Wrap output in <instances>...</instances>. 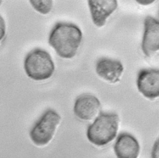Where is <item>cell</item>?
I'll return each instance as SVG.
<instances>
[{
  "instance_id": "obj_6",
  "label": "cell",
  "mask_w": 159,
  "mask_h": 158,
  "mask_svg": "<svg viewBox=\"0 0 159 158\" xmlns=\"http://www.w3.org/2000/svg\"><path fill=\"white\" fill-rule=\"evenodd\" d=\"M141 46L143 53L148 57L159 49V22L152 16L148 15L145 19Z\"/></svg>"
},
{
  "instance_id": "obj_4",
  "label": "cell",
  "mask_w": 159,
  "mask_h": 158,
  "mask_svg": "<svg viewBox=\"0 0 159 158\" xmlns=\"http://www.w3.org/2000/svg\"><path fill=\"white\" fill-rule=\"evenodd\" d=\"M61 120L58 113L48 109L45 112L32 126L29 135L33 143L37 146H43L52 139L57 126Z\"/></svg>"
},
{
  "instance_id": "obj_2",
  "label": "cell",
  "mask_w": 159,
  "mask_h": 158,
  "mask_svg": "<svg viewBox=\"0 0 159 158\" xmlns=\"http://www.w3.org/2000/svg\"><path fill=\"white\" fill-rule=\"evenodd\" d=\"M119 126V116L113 113L101 112L87 129L88 140L97 146H104L116 137Z\"/></svg>"
},
{
  "instance_id": "obj_3",
  "label": "cell",
  "mask_w": 159,
  "mask_h": 158,
  "mask_svg": "<svg viewBox=\"0 0 159 158\" xmlns=\"http://www.w3.org/2000/svg\"><path fill=\"white\" fill-rule=\"evenodd\" d=\"M24 68L27 76L35 81L48 79L55 71L51 56L41 48H35L27 53L24 59Z\"/></svg>"
},
{
  "instance_id": "obj_7",
  "label": "cell",
  "mask_w": 159,
  "mask_h": 158,
  "mask_svg": "<svg viewBox=\"0 0 159 158\" xmlns=\"http://www.w3.org/2000/svg\"><path fill=\"white\" fill-rule=\"evenodd\" d=\"M100 108L101 103L96 97L91 94H83L76 99L73 112L80 119L89 120L98 113Z\"/></svg>"
},
{
  "instance_id": "obj_8",
  "label": "cell",
  "mask_w": 159,
  "mask_h": 158,
  "mask_svg": "<svg viewBox=\"0 0 159 158\" xmlns=\"http://www.w3.org/2000/svg\"><path fill=\"white\" fill-rule=\"evenodd\" d=\"M88 3L92 20L98 27L105 25L107 18L116 11L118 6L116 0H90Z\"/></svg>"
},
{
  "instance_id": "obj_14",
  "label": "cell",
  "mask_w": 159,
  "mask_h": 158,
  "mask_svg": "<svg viewBox=\"0 0 159 158\" xmlns=\"http://www.w3.org/2000/svg\"><path fill=\"white\" fill-rule=\"evenodd\" d=\"M137 2L142 5H148L154 2V1H137Z\"/></svg>"
},
{
  "instance_id": "obj_15",
  "label": "cell",
  "mask_w": 159,
  "mask_h": 158,
  "mask_svg": "<svg viewBox=\"0 0 159 158\" xmlns=\"http://www.w3.org/2000/svg\"><path fill=\"white\" fill-rule=\"evenodd\" d=\"M1 2H2V1H0V5H1Z\"/></svg>"
},
{
  "instance_id": "obj_5",
  "label": "cell",
  "mask_w": 159,
  "mask_h": 158,
  "mask_svg": "<svg viewBox=\"0 0 159 158\" xmlns=\"http://www.w3.org/2000/svg\"><path fill=\"white\" fill-rule=\"evenodd\" d=\"M137 86L145 97L154 99L159 95V71L155 69L140 70L137 75Z\"/></svg>"
},
{
  "instance_id": "obj_9",
  "label": "cell",
  "mask_w": 159,
  "mask_h": 158,
  "mask_svg": "<svg viewBox=\"0 0 159 158\" xmlns=\"http://www.w3.org/2000/svg\"><path fill=\"white\" fill-rule=\"evenodd\" d=\"M96 71L103 79L111 83H116L119 81L124 71V67L119 60L101 58L96 63Z\"/></svg>"
},
{
  "instance_id": "obj_1",
  "label": "cell",
  "mask_w": 159,
  "mask_h": 158,
  "mask_svg": "<svg viewBox=\"0 0 159 158\" xmlns=\"http://www.w3.org/2000/svg\"><path fill=\"white\" fill-rule=\"evenodd\" d=\"M80 29L74 24L58 22L52 29L48 43L63 58H73L82 41Z\"/></svg>"
},
{
  "instance_id": "obj_10",
  "label": "cell",
  "mask_w": 159,
  "mask_h": 158,
  "mask_svg": "<svg viewBox=\"0 0 159 158\" xmlns=\"http://www.w3.org/2000/svg\"><path fill=\"white\" fill-rule=\"evenodd\" d=\"M114 149L117 158H137L139 154L140 146L134 136L123 133L117 137Z\"/></svg>"
},
{
  "instance_id": "obj_12",
  "label": "cell",
  "mask_w": 159,
  "mask_h": 158,
  "mask_svg": "<svg viewBox=\"0 0 159 158\" xmlns=\"http://www.w3.org/2000/svg\"><path fill=\"white\" fill-rule=\"evenodd\" d=\"M6 35V24L3 17L0 15V41L2 40Z\"/></svg>"
},
{
  "instance_id": "obj_13",
  "label": "cell",
  "mask_w": 159,
  "mask_h": 158,
  "mask_svg": "<svg viewBox=\"0 0 159 158\" xmlns=\"http://www.w3.org/2000/svg\"><path fill=\"white\" fill-rule=\"evenodd\" d=\"M152 158H158V141L155 142L152 150Z\"/></svg>"
},
{
  "instance_id": "obj_11",
  "label": "cell",
  "mask_w": 159,
  "mask_h": 158,
  "mask_svg": "<svg viewBox=\"0 0 159 158\" xmlns=\"http://www.w3.org/2000/svg\"><path fill=\"white\" fill-rule=\"evenodd\" d=\"M29 2L35 11L42 14L49 13L53 7V1L52 0L30 1Z\"/></svg>"
}]
</instances>
